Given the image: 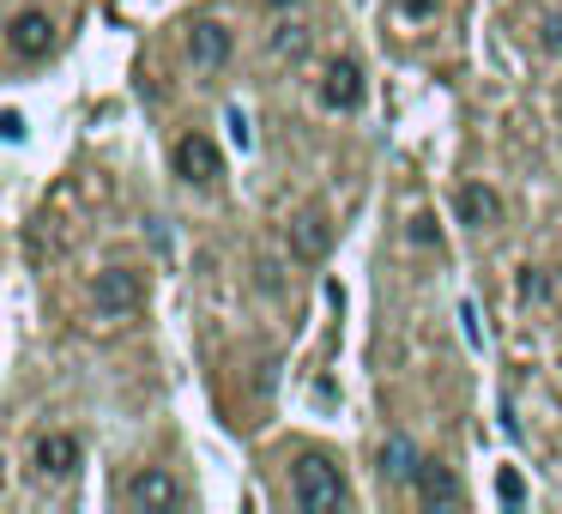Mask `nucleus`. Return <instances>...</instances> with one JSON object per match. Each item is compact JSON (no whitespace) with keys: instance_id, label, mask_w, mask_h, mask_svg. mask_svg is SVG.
Returning <instances> with one entry per match:
<instances>
[{"instance_id":"f257e3e1","label":"nucleus","mask_w":562,"mask_h":514,"mask_svg":"<svg viewBox=\"0 0 562 514\" xmlns=\"http://www.w3.org/2000/svg\"><path fill=\"white\" fill-rule=\"evenodd\" d=\"M296 509L321 514V509H351V484L327 454H303L296 460Z\"/></svg>"},{"instance_id":"f03ea898","label":"nucleus","mask_w":562,"mask_h":514,"mask_svg":"<svg viewBox=\"0 0 562 514\" xmlns=\"http://www.w3.org/2000/svg\"><path fill=\"white\" fill-rule=\"evenodd\" d=\"M122 496H127V509H146V514H176V509L188 502V496H182V484H176V478L164 472V466H146V472H134Z\"/></svg>"},{"instance_id":"7ed1b4c3","label":"nucleus","mask_w":562,"mask_h":514,"mask_svg":"<svg viewBox=\"0 0 562 514\" xmlns=\"http://www.w3.org/2000/svg\"><path fill=\"white\" fill-rule=\"evenodd\" d=\"M170 164H176V176H182V182H194V188H212L224 176V158H218V146H212L206 134H182L170 146Z\"/></svg>"},{"instance_id":"20e7f679","label":"nucleus","mask_w":562,"mask_h":514,"mask_svg":"<svg viewBox=\"0 0 562 514\" xmlns=\"http://www.w3.org/2000/svg\"><path fill=\"white\" fill-rule=\"evenodd\" d=\"M91 303H98V315H134V309L146 303V279H139L134 267H110L91 284Z\"/></svg>"},{"instance_id":"39448f33","label":"nucleus","mask_w":562,"mask_h":514,"mask_svg":"<svg viewBox=\"0 0 562 514\" xmlns=\"http://www.w3.org/2000/svg\"><path fill=\"white\" fill-rule=\"evenodd\" d=\"M327 248H333V219L321 206H308V212H296L291 219V255L296 260H327Z\"/></svg>"},{"instance_id":"423d86ee","label":"nucleus","mask_w":562,"mask_h":514,"mask_svg":"<svg viewBox=\"0 0 562 514\" xmlns=\"http://www.w3.org/2000/svg\"><path fill=\"white\" fill-rule=\"evenodd\" d=\"M412 484H417V502H424V509H460V502H465L460 478H453L441 460H424V466H417Z\"/></svg>"},{"instance_id":"0eeeda50","label":"nucleus","mask_w":562,"mask_h":514,"mask_svg":"<svg viewBox=\"0 0 562 514\" xmlns=\"http://www.w3.org/2000/svg\"><path fill=\"white\" fill-rule=\"evenodd\" d=\"M321 98H327V110H339V115L363 110V67H357V62H333Z\"/></svg>"},{"instance_id":"6e6552de","label":"nucleus","mask_w":562,"mask_h":514,"mask_svg":"<svg viewBox=\"0 0 562 514\" xmlns=\"http://www.w3.org/2000/svg\"><path fill=\"white\" fill-rule=\"evenodd\" d=\"M453 206H460V224H472V231L502 224V194L490 182H465L460 194H453Z\"/></svg>"},{"instance_id":"1a4fd4ad","label":"nucleus","mask_w":562,"mask_h":514,"mask_svg":"<svg viewBox=\"0 0 562 514\" xmlns=\"http://www.w3.org/2000/svg\"><path fill=\"white\" fill-rule=\"evenodd\" d=\"M188 55H194V67H224L231 62V31L218 19H194L188 25Z\"/></svg>"},{"instance_id":"9d476101","label":"nucleus","mask_w":562,"mask_h":514,"mask_svg":"<svg viewBox=\"0 0 562 514\" xmlns=\"http://www.w3.org/2000/svg\"><path fill=\"white\" fill-rule=\"evenodd\" d=\"M13 49L25 55V62H37V55L55 49V19L37 13V7H25V13L13 19Z\"/></svg>"},{"instance_id":"9b49d317","label":"nucleus","mask_w":562,"mask_h":514,"mask_svg":"<svg viewBox=\"0 0 562 514\" xmlns=\"http://www.w3.org/2000/svg\"><path fill=\"white\" fill-rule=\"evenodd\" d=\"M79 460H86V448H79L67 429H49V436L37 442V466L49 478H67V472H79Z\"/></svg>"},{"instance_id":"f8f14e48","label":"nucleus","mask_w":562,"mask_h":514,"mask_svg":"<svg viewBox=\"0 0 562 514\" xmlns=\"http://www.w3.org/2000/svg\"><path fill=\"white\" fill-rule=\"evenodd\" d=\"M417 466H424L417 442H412V436H387V448H381V478H393V484H412Z\"/></svg>"},{"instance_id":"ddd939ff","label":"nucleus","mask_w":562,"mask_h":514,"mask_svg":"<svg viewBox=\"0 0 562 514\" xmlns=\"http://www.w3.org/2000/svg\"><path fill=\"white\" fill-rule=\"evenodd\" d=\"M520 297H526V303H544V297H550V279H544L538 267H526V272H520Z\"/></svg>"},{"instance_id":"4468645a","label":"nucleus","mask_w":562,"mask_h":514,"mask_svg":"<svg viewBox=\"0 0 562 514\" xmlns=\"http://www.w3.org/2000/svg\"><path fill=\"white\" fill-rule=\"evenodd\" d=\"M496 490H502V502H508V509H520V502H526V484H520V472H502V478H496Z\"/></svg>"},{"instance_id":"2eb2a0df","label":"nucleus","mask_w":562,"mask_h":514,"mask_svg":"<svg viewBox=\"0 0 562 514\" xmlns=\"http://www.w3.org/2000/svg\"><path fill=\"white\" fill-rule=\"evenodd\" d=\"M412 243H441V231H436V219H429V212H424V219H412Z\"/></svg>"},{"instance_id":"dca6fc26","label":"nucleus","mask_w":562,"mask_h":514,"mask_svg":"<svg viewBox=\"0 0 562 514\" xmlns=\"http://www.w3.org/2000/svg\"><path fill=\"white\" fill-rule=\"evenodd\" d=\"M303 31H279V37H272V49H279V55H303Z\"/></svg>"},{"instance_id":"f3484780","label":"nucleus","mask_w":562,"mask_h":514,"mask_svg":"<svg viewBox=\"0 0 562 514\" xmlns=\"http://www.w3.org/2000/svg\"><path fill=\"white\" fill-rule=\"evenodd\" d=\"M393 7H400L405 19H429V13H436V0H393Z\"/></svg>"},{"instance_id":"a211bd4d","label":"nucleus","mask_w":562,"mask_h":514,"mask_svg":"<svg viewBox=\"0 0 562 514\" xmlns=\"http://www.w3.org/2000/svg\"><path fill=\"white\" fill-rule=\"evenodd\" d=\"M544 43H550V49H562V19H550V25H544Z\"/></svg>"},{"instance_id":"6ab92c4d","label":"nucleus","mask_w":562,"mask_h":514,"mask_svg":"<svg viewBox=\"0 0 562 514\" xmlns=\"http://www.w3.org/2000/svg\"><path fill=\"white\" fill-rule=\"evenodd\" d=\"M267 7H296V0H267Z\"/></svg>"}]
</instances>
